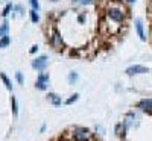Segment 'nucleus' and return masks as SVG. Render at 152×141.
Wrapping results in <instances>:
<instances>
[{"mask_svg":"<svg viewBox=\"0 0 152 141\" xmlns=\"http://www.w3.org/2000/svg\"><path fill=\"white\" fill-rule=\"evenodd\" d=\"M108 17H110L111 20H114V21H117V23H120L125 15L122 12V9H119V8H110V9H108Z\"/></svg>","mask_w":152,"mask_h":141,"instance_id":"nucleus-1","label":"nucleus"},{"mask_svg":"<svg viewBox=\"0 0 152 141\" xmlns=\"http://www.w3.org/2000/svg\"><path fill=\"white\" fill-rule=\"evenodd\" d=\"M149 70L146 67H142V65H132V67H128L126 68V74L132 76V74H143V73H148Z\"/></svg>","mask_w":152,"mask_h":141,"instance_id":"nucleus-2","label":"nucleus"},{"mask_svg":"<svg viewBox=\"0 0 152 141\" xmlns=\"http://www.w3.org/2000/svg\"><path fill=\"white\" fill-rule=\"evenodd\" d=\"M32 65H34V68L37 70H43L46 65H47V58L46 56H40V58H37L34 62H32Z\"/></svg>","mask_w":152,"mask_h":141,"instance_id":"nucleus-3","label":"nucleus"},{"mask_svg":"<svg viewBox=\"0 0 152 141\" xmlns=\"http://www.w3.org/2000/svg\"><path fill=\"white\" fill-rule=\"evenodd\" d=\"M47 82H49V74H40V78H38V80H37V88L38 90H46Z\"/></svg>","mask_w":152,"mask_h":141,"instance_id":"nucleus-4","label":"nucleus"},{"mask_svg":"<svg viewBox=\"0 0 152 141\" xmlns=\"http://www.w3.org/2000/svg\"><path fill=\"white\" fill-rule=\"evenodd\" d=\"M138 108L143 109L145 112H152V99H143L138 103Z\"/></svg>","mask_w":152,"mask_h":141,"instance_id":"nucleus-5","label":"nucleus"},{"mask_svg":"<svg viewBox=\"0 0 152 141\" xmlns=\"http://www.w3.org/2000/svg\"><path fill=\"white\" fill-rule=\"evenodd\" d=\"M135 29H137V34L140 36V40L145 41L146 36H145V32H143V23H142V20H140V18L135 20Z\"/></svg>","mask_w":152,"mask_h":141,"instance_id":"nucleus-6","label":"nucleus"},{"mask_svg":"<svg viewBox=\"0 0 152 141\" xmlns=\"http://www.w3.org/2000/svg\"><path fill=\"white\" fill-rule=\"evenodd\" d=\"M87 137H88V132H87L85 129H76V132H75V138L78 140V141H85Z\"/></svg>","mask_w":152,"mask_h":141,"instance_id":"nucleus-7","label":"nucleus"},{"mask_svg":"<svg viewBox=\"0 0 152 141\" xmlns=\"http://www.w3.org/2000/svg\"><path fill=\"white\" fill-rule=\"evenodd\" d=\"M52 44L55 46V47H61L62 46V40H61V36H59L58 32H53V35H52Z\"/></svg>","mask_w":152,"mask_h":141,"instance_id":"nucleus-8","label":"nucleus"},{"mask_svg":"<svg viewBox=\"0 0 152 141\" xmlns=\"http://www.w3.org/2000/svg\"><path fill=\"white\" fill-rule=\"evenodd\" d=\"M49 100H50L53 105H61V99H59L56 94H49Z\"/></svg>","mask_w":152,"mask_h":141,"instance_id":"nucleus-9","label":"nucleus"},{"mask_svg":"<svg viewBox=\"0 0 152 141\" xmlns=\"http://www.w3.org/2000/svg\"><path fill=\"white\" fill-rule=\"evenodd\" d=\"M0 78L3 79V82H5V85H6V88H8V90H12V85H11L9 79L6 78V74H5V73H0Z\"/></svg>","mask_w":152,"mask_h":141,"instance_id":"nucleus-10","label":"nucleus"},{"mask_svg":"<svg viewBox=\"0 0 152 141\" xmlns=\"http://www.w3.org/2000/svg\"><path fill=\"white\" fill-rule=\"evenodd\" d=\"M8 44H9V36H8V35H3V38L0 40V49H2V47H6Z\"/></svg>","mask_w":152,"mask_h":141,"instance_id":"nucleus-11","label":"nucleus"},{"mask_svg":"<svg viewBox=\"0 0 152 141\" xmlns=\"http://www.w3.org/2000/svg\"><path fill=\"white\" fill-rule=\"evenodd\" d=\"M8 28H9V26H8V23H6V21H5V23H3V26H2V29H0V35H6V32H8Z\"/></svg>","mask_w":152,"mask_h":141,"instance_id":"nucleus-12","label":"nucleus"},{"mask_svg":"<svg viewBox=\"0 0 152 141\" xmlns=\"http://www.w3.org/2000/svg\"><path fill=\"white\" fill-rule=\"evenodd\" d=\"M78 97H79L78 94H73V96H72V97H70V99L66 102V103H67V105H72L73 102H76V100H78Z\"/></svg>","mask_w":152,"mask_h":141,"instance_id":"nucleus-13","label":"nucleus"},{"mask_svg":"<svg viewBox=\"0 0 152 141\" xmlns=\"http://www.w3.org/2000/svg\"><path fill=\"white\" fill-rule=\"evenodd\" d=\"M31 5H32V9L38 11L40 9V5H38V0H31Z\"/></svg>","mask_w":152,"mask_h":141,"instance_id":"nucleus-14","label":"nucleus"},{"mask_svg":"<svg viewBox=\"0 0 152 141\" xmlns=\"http://www.w3.org/2000/svg\"><path fill=\"white\" fill-rule=\"evenodd\" d=\"M31 20L34 21V23H37V21H38V15H37V12H35L34 9L31 11Z\"/></svg>","mask_w":152,"mask_h":141,"instance_id":"nucleus-15","label":"nucleus"},{"mask_svg":"<svg viewBox=\"0 0 152 141\" xmlns=\"http://www.w3.org/2000/svg\"><path fill=\"white\" fill-rule=\"evenodd\" d=\"M76 79H78L76 73H70V76H69V80H70V82H76Z\"/></svg>","mask_w":152,"mask_h":141,"instance_id":"nucleus-16","label":"nucleus"},{"mask_svg":"<svg viewBox=\"0 0 152 141\" xmlns=\"http://www.w3.org/2000/svg\"><path fill=\"white\" fill-rule=\"evenodd\" d=\"M12 111H14V115H17L18 111H17V105H15V99L12 97Z\"/></svg>","mask_w":152,"mask_h":141,"instance_id":"nucleus-17","label":"nucleus"},{"mask_svg":"<svg viewBox=\"0 0 152 141\" xmlns=\"http://www.w3.org/2000/svg\"><path fill=\"white\" fill-rule=\"evenodd\" d=\"M76 2H78L79 5H85V3H90L91 0H76Z\"/></svg>","mask_w":152,"mask_h":141,"instance_id":"nucleus-18","label":"nucleus"},{"mask_svg":"<svg viewBox=\"0 0 152 141\" xmlns=\"http://www.w3.org/2000/svg\"><path fill=\"white\" fill-rule=\"evenodd\" d=\"M17 80L20 84H23V78H21V73H17Z\"/></svg>","mask_w":152,"mask_h":141,"instance_id":"nucleus-19","label":"nucleus"},{"mask_svg":"<svg viewBox=\"0 0 152 141\" xmlns=\"http://www.w3.org/2000/svg\"><path fill=\"white\" fill-rule=\"evenodd\" d=\"M9 9H11V5H8L6 8H5V12H3V15H8V12H9Z\"/></svg>","mask_w":152,"mask_h":141,"instance_id":"nucleus-20","label":"nucleus"},{"mask_svg":"<svg viewBox=\"0 0 152 141\" xmlns=\"http://www.w3.org/2000/svg\"><path fill=\"white\" fill-rule=\"evenodd\" d=\"M37 50H38V47H37V46H34V47H32V49H31V53H35Z\"/></svg>","mask_w":152,"mask_h":141,"instance_id":"nucleus-21","label":"nucleus"}]
</instances>
